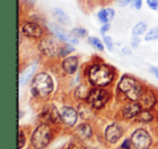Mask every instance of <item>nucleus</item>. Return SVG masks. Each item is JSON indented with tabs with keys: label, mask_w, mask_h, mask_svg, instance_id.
I'll return each instance as SVG.
<instances>
[{
	"label": "nucleus",
	"mask_w": 158,
	"mask_h": 149,
	"mask_svg": "<svg viewBox=\"0 0 158 149\" xmlns=\"http://www.w3.org/2000/svg\"><path fill=\"white\" fill-rule=\"evenodd\" d=\"M139 103L141 104L143 109H152L157 104V96L152 90L144 89L140 99H139Z\"/></svg>",
	"instance_id": "obj_15"
},
{
	"label": "nucleus",
	"mask_w": 158,
	"mask_h": 149,
	"mask_svg": "<svg viewBox=\"0 0 158 149\" xmlns=\"http://www.w3.org/2000/svg\"><path fill=\"white\" fill-rule=\"evenodd\" d=\"M129 1L130 0H118V6L119 7H123V8H125V7H127V6H129Z\"/></svg>",
	"instance_id": "obj_36"
},
{
	"label": "nucleus",
	"mask_w": 158,
	"mask_h": 149,
	"mask_svg": "<svg viewBox=\"0 0 158 149\" xmlns=\"http://www.w3.org/2000/svg\"><path fill=\"white\" fill-rule=\"evenodd\" d=\"M23 1H25V2H27V3H31V5H34V3H36L37 0H23Z\"/></svg>",
	"instance_id": "obj_39"
},
{
	"label": "nucleus",
	"mask_w": 158,
	"mask_h": 149,
	"mask_svg": "<svg viewBox=\"0 0 158 149\" xmlns=\"http://www.w3.org/2000/svg\"><path fill=\"white\" fill-rule=\"evenodd\" d=\"M48 27V30L50 34H52L57 40H60L63 43H70L74 44V46H77L79 44V39L76 38L75 36H73L72 34L67 33V31L64 29V27H62L61 25L56 24V23H49L47 25Z\"/></svg>",
	"instance_id": "obj_8"
},
{
	"label": "nucleus",
	"mask_w": 158,
	"mask_h": 149,
	"mask_svg": "<svg viewBox=\"0 0 158 149\" xmlns=\"http://www.w3.org/2000/svg\"><path fill=\"white\" fill-rule=\"evenodd\" d=\"M151 72L152 74H154V76H155L156 78H157L158 79V67H156V66H153V67H151Z\"/></svg>",
	"instance_id": "obj_37"
},
{
	"label": "nucleus",
	"mask_w": 158,
	"mask_h": 149,
	"mask_svg": "<svg viewBox=\"0 0 158 149\" xmlns=\"http://www.w3.org/2000/svg\"><path fill=\"white\" fill-rule=\"evenodd\" d=\"M52 16L54 18L55 23L61 25L62 27H66L70 24V20L68 14L61 8H54L52 10Z\"/></svg>",
	"instance_id": "obj_16"
},
{
	"label": "nucleus",
	"mask_w": 158,
	"mask_h": 149,
	"mask_svg": "<svg viewBox=\"0 0 158 149\" xmlns=\"http://www.w3.org/2000/svg\"><path fill=\"white\" fill-rule=\"evenodd\" d=\"M116 15V12L113 8H103L98 12L97 16L98 20L101 24H105V23H110L113 18Z\"/></svg>",
	"instance_id": "obj_17"
},
{
	"label": "nucleus",
	"mask_w": 158,
	"mask_h": 149,
	"mask_svg": "<svg viewBox=\"0 0 158 149\" xmlns=\"http://www.w3.org/2000/svg\"><path fill=\"white\" fill-rule=\"evenodd\" d=\"M110 29V23H105V24H102L101 28H100V34H101L102 36L106 35V33H107L108 30Z\"/></svg>",
	"instance_id": "obj_34"
},
{
	"label": "nucleus",
	"mask_w": 158,
	"mask_h": 149,
	"mask_svg": "<svg viewBox=\"0 0 158 149\" xmlns=\"http://www.w3.org/2000/svg\"><path fill=\"white\" fill-rule=\"evenodd\" d=\"M79 57L77 55H68V56L64 57L62 59L61 67L62 70L65 72L66 74H74L77 72L79 67Z\"/></svg>",
	"instance_id": "obj_12"
},
{
	"label": "nucleus",
	"mask_w": 158,
	"mask_h": 149,
	"mask_svg": "<svg viewBox=\"0 0 158 149\" xmlns=\"http://www.w3.org/2000/svg\"><path fill=\"white\" fill-rule=\"evenodd\" d=\"M70 34H72L73 36H75L76 38H78V39L89 37L88 30H87L86 28H84V27H75V28H73L72 30H70Z\"/></svg>",
	"instance_id": "obj_26"
},
{
	"label": "nucleus",
	"mask_w": 158,
	"mask_h": 149,
	"mask_svg": "<svg viewBox=\"0 0 158 149\" xmlns=\"http://www.w3.org/2000/svg\"><path fill=\"white\" fill-rule=\"evenodd\" d=\"M110 99V95L105 88H93L90 90L86 103L93 110H100L106 106Z\"/></svg>",
	"instance_id": "obj_7"
},
{
	"label": "nucleus",
	"mask_w": 158,
	"mask_h": 149,
	"mask_svg": "<svg viewBox=\"0 0 158 149\" xmlns=\"http://www.w3.org/2000/svg\"><path fill=\"white\" fill-rule=\"evenodd\" d=\"M142 106L139 102H131L127 103L121 109V116L125 119H135L136 116L140 114V111L142 110Z\"/></svg>",
	"instance_id": "obj_14"
},
{
	"label": "nucleus",
	"mask_w": 158,
	"mask_h": 149,
	"mask_svg": "<svg viewBox=\"0 0 158 149\" xmlns=\"http://www.w3.org/2000/svg\"><path fill=\"white\" fill-rule=\"evenodd\" d=\"M129 6L135 10H141L143 7V0H130Z\"/></svg>",
	"instance_id": "obj_29"
},
{
	"label": "nucleus",
	"mask_w": 158,
	"mask_h": 149,
	"mask_svg": "<svg viewBox=\"0 0 158 149\" xmlns=\"http://www.w3.org/2000/svg\"><path fill=\"white\" fill-rule=\"evenodd\" d=\"M60 114H61V119L62 123L66 125V127H74L77 123L78 120V110H76L74 107L68 105H64L60 109Z\"/></svg>",
	"instance_id": "obj_10"
},
{
	"label": "nucleus",
	"mask_w": 158,
	"mask_h": 149,
	"mask_svg": "<svg viewBox=\"0 0 158 149\" xmlns=\"http://www.w3.org/2000/svg\"><path fill=\"white\" fill-rule=\"evenodd\" d=\"M147 24L145 22H139L132 28V36H142L146 34Z\"/></svg>",
	"instance_id": "obj_25"
},
{
	"label": "nucleus",
	"mask_w": 158,
	"mask_h": 149,
	"mask_svg": "<svg viewBox=\"0 0 158 149\" xmlns=\"http://www.w3.org/2000/svg\"><path fill=\"white\" fill-rule=\"evenodd\" d=\"M63 42L57 40L52 34L48 33L44 37H42L40 40H38V50L44 56L46 57H59L60 49Z\"/></svg>",
	"instance_id": "obj_5"
},
{
	"label": "nucleus",
	"mask_w": 158,
	"mask_h": 149,
	"mask_svg": "<svg viewBox=\"0 0 158 149\" xmlns=\"http://www.w3.org/2000/svg\"><path fill=\"white\" fill-rule=\"evenodd\" d=\"M140 43H141V39H140V36H132V38H131V48H133V49H136L139 46H140Z\"/></svg>",
	"instance_id": "obj_33"
},
{
	"label": "nucleus",
	"mask_w": 158,
	"mask_h": 149,
	"mask_svg": "<svg viewBox=\"0 0 158 149\" xmlns=\"http://www.w3.org/2000/svg\"><path fill=\"white\" fill-rule=\"evenodd\" d=\"M41 118L44 120V122L46 123L56 124V123L62 122L60 110L54 105H49L47 107H44V109L41 112Z\"/></svg>",
	"instance_id": "obj_11"
},
{
	"label": "nucleus",
	"mask_w": 158,
	"mask_h": 149,
	"mask_svg": "<svg viewBox=\"0 0 158 149\" xmlns=\"http://www.w3.org/2000/svg\"><path fill=\"white\" fill-rule=\"evenodd\" d=\"M48 33V27L42 25L39 21L24 20L20 23V35L26 39L40 40Z\"/></svg>",
	"instance_id": "obj_4"
},
{
	"label": "nucleus",
	"mask_w": 158,
	"mask_h": 149,
	"mask_svg": "<svg viewBox=\"0 0 158 149\" xmlns=\"http://www.w3.org/2000/svg\"><path fill=\"white\" fill-rule=\"evenodd\" d=\"M25 143H26L25 135H24V133H23L22 130H20V132H19V149H22L23 146L25 145Z\"/></svg>",
	"instance_id": "obj_30"
},
{
	"label": "nucleus",
	"mask_w": 158,
	"mask_h": 149,
	"mask_svg": "<svg viewBox=\"0 0 158 149\" xmlns=\"http://www.w3.org/2000/svg\"><path fill=\"white\" fill-rule=\"evenodd\" d=\"M123 129L118 123H110V125H107L105 129V139L107 140L110 144H115L117 143L120 137L123 136Z\"/></svg>",
	"instance_id": "obj_13"
},
{
	"label": "nucleus",
	"mask_w": 158,
	"mask_h": 149,
	"mask_svg": "<svg viewBox=\"0 0 158 149\" xmlns=\"http://www.w3.org/2000/svg\"><path fill=\"white\" fill-rule=\"evenodd\" d=\"M92 108L88 105V104H81V105H79L78 108V114L79 116L81 117L84 119H90L93 117V111H92Z\"/></svg>",
	"instance_id": "obj_22"
},
{
	"label": "nucleus",
	"mask_w": 158,
	"mask_h": 149,
	"mask_svg": "<svg viewBox=\"0 0 158 149\" xmlns=\"http://www.w3.org/2000/svg\"><path fill=\"white\" fill-rule=\"evenodd\" d=\"M91 89H89L87 86L81 84V86H78L75 90V96L78 99H82V101H87V97L89 95Z\"/></svg>",
	"instance_id": "obj_23"
},
{
	"label": "nucleus",
	"mask_w": 158,
	"mask_h": 149,
	"mask_svg": "<svg viewBox=\"0 0 158 149\" xmlns=\"http://www.w3.org/2000/svg\"><path fill=\"white\" fill-rule=\"evenodd\" d=\"M146 5L151 10L154 11L158 10V0H146Z\"/></svg>",
	"instance_id": "obj_31"
},
{
	"label": "nucleus",
	"mask_w": 158,
	"mask_h": 149,
	"mask_svg": "<svg viewBox=\"0 0 158 149\" xmlns=\"http://www.w3.org/2000/svg\"><path fill=\"white\" fill-rule=\"evenodd\" d=\"M92 127L89 123H81L79 124L76 129V134L79 138H82V139H87V138H90L92 136Z\"/></svg>",
	"instance_id": "obj_19"
},
{
	"label": "nucleus",
	"mask_w": 158,
	"mask_h": 149,
	"mask_svg": "<svg viewBox=\"0 0 158 149\" xmlns=\"http://www.w3.org/2000/svg\"><path fill=\"white\" fill-rule=\"evenodd\" d=\"M123 54H126V55H128V54H130V53H131V50H130L129 46H125V48H123Z\"/></svg>",
	"instance_id": "obj_38"
},
{
	"label": "nucleus",
	"mask_w": 158,
	"mask_h": 149,
	"mask_svg": "<svg viewBox=\"0 0 158 149\" xmlns=\"http://www.w3.org/2000/svg\"><path fill=\"white\" fill-rule=\"evenodd\" d=\"M53 90H54V81L50 74L46 71H40L35 74L31 84V95L35 99H47L52 94Z\"/></svg>",
	"instance_id": "obj_2"
},
{
	"label": "nucleus",
	"mask_w": 158,
	"mask_h": 149,
	"mask_svg": "<svg viewBox=\"0 0 158 149\" xmlns=\"http://www.w3.org/2000/svg\"><path fill=\"white\" fill-rule=\"evenodd\" d=\"M103 37V42L105 44V48L107 49L110 52H112L114 50V42H113V38L110 36H107V35H104L102 36Z\"/></svg>",
	"instance_id": "obj_28"
},
{
	"label": "nucleus",
	"mask_w": 158,
	"mask_h": 149,
	"mask_svg": "<svg viewBox=\"0 0 158 149\" xmlns=\"http://www.w3.org/2000/svg\"><path fill=\"white\" fill-rule=\"evenodd\" d=\"M131 139H126L121 145V149H131Z\"/></svg>",
	"instance_id": "obj_35"
},
{
	"label": "nucleus",
	"mask_w": 158,
	"mask_h": 149,
	"mask_svg": "<svg viewBox=\"0 0 158 149\" xmlns=\"http://www.w3.org/2000/svg\"><path fill=\"white\" fill-rule=\"evenodd\" d=\"M132 146L135 149H148L152 145V137L144 129H138L131 135Z\"/></svg>",
	"instance_id": "obj_9"
},
{
	"label": "nucleus",
	"mask_w": 158,
	"mask_h": 149,
	"mask_svg": "<svg viewBox=\"0 0 158 149\" xmlns=\"http://www.w3.org/2000/svg\"><path fill=\"white\" fill-rule=\"evenodd\" d=\"M158 39V27H152L151 29L146 31L144 36L145 41H154Z\"/></svg>",
	"instance_id": "obj_27"
},
{
	"label": "nucleus",
	"mask_w": 158,
	"mask_h": 149,
	"mask_svg": "<svg viewBox=\"0 0 158 149\" xmlns=\"http://www.w3.org/2000/svg\"><path fill=\"white\" fill-rule=\"evenodd\" d=\"M52 138V129L49 123H41L39 124L31 134V145L36 149H42L49 145Z\"/></svg>",
	"instance_id": "obj_6"
},
{
	"label": "nucleus",
	"mask_w": 158,
	"mask_h": 149,
	"mask_svg": "<svg viewBox=\"0 0 158 149\" xmlns=\"http://www.w3.org/2000/svg\"><path fill=\"white\" fill-rule=\"evenodd\" d=\"M116 77V69L106 63H94L87 70L88 82L93 88H106Z\"/></svg>",
	"instance_id": "obj_1"
},
{
	"label": "nucleus",
	"mask_w": 158,
	"mask_h": 149,
	"mask_svg": "<svg viewBox=\"0 0 158 149\" xmlns=\"http://www.w3.org/2000/svg\"><path fill=\"white\" fill-rule=\"evenodd\" d=\"M85 149H95V148H92V147H87V148H85Z\"/></svg>",
	"instance_id": "obj_40"
},
{
	"label": "nucleus",
	"mask_w": 158,
	"mask_h": 149,
	"mask_svg": "<svg viewBox=\"0 0 158 149\" xmlns=\"http://www.w3.org/2000/svg\"><path fill=\"white\" fill-rule=\"evenodd\" d=\"M154 119V115L152 114L151 109H142L140 111V114L136 116L135 120L138 122H142V123H148L151 121H153Z\"/></svg>",
	"instance_id": "obj_21"
},
{
	"label": "nucleus",
	"mask_w": 158,
	"mask_h": 149,
	"mask_svg": "<svg viewBox=\"0 0 158 149\" xmlns=\"http://www.w3.org/2000/svg\"><path fill=\"white\" fill-rule=\"evenodd\" d=\"M67 149H85V147L81 143L77 142V140H74V142L69 143Z\"/></svg>",
	"instance_id": "obj_32"
},
{
	"label": "nucleus",
	"mask_w": 158,
	"mask_h": 149,
	"mask_svg": "<svg viewBox=\"0 0 158 149\" xmlns=\"http://www.w3.org/2000/svg\"><path fill=\"white\" fill-rule=\"evenodd\" d=\"M36 69H37V63L31 64L28 67H26L20 74V79H19V82H20V87H23L24 84H26L27 82L29 81L33 74H35Z\"/></svg>",
	"instance_id": "obj_18"
},
{
	"label": "nucleus",
	"mask_w": 158,
	"mask_h": 149,
	"mask_svg": "<svg viewBox=\"0 0 158 149\" xmlns=\"http://www.w3.org/2000/svg\"><path fill=\"white\" fill-rule=\"evenodd\" d=\"M117 89L121 94H123L127 97V99L131 102H139L145 88L133 76L123 74V77L119 79Z\"/></svg>",
	"instance_id": "obj_3"
},
{
	"label": "nucleus",
	"mask_w": 158,
	"mask_h": 149,
	"mask_svg": "<svg viewBox=\"0 0 158 149\" xmlns=\"http://www.w3.org/2000/svg\"><path fill=\"white\" fill-rule=\"evenodd\" d=\"M75 46L70 43H62L61 49H60V53H59V57H64L68 56V55H72V53L75 52Z\"/></svg>",
	"instance_id": "obj_24"
},
{
	"label": "nucleus",
	"mask_w": 158,
	"mask_h": 149,
	"mask_svg": "<svg viewBox=\"0 0 158 149\" xmlns=\"http://www.w3.org/2000/svg\"><path fill=\"white\" fill-rule=\"evenodd\" d=\"M87 42H88V43L90 44L93 49H95L97 51H99V52H103L104 48H105V44H104V42L98 37L89 36V37L87 38Z\"/></svg>",
	"instance_id": "obj_20"
}]
</instances>
